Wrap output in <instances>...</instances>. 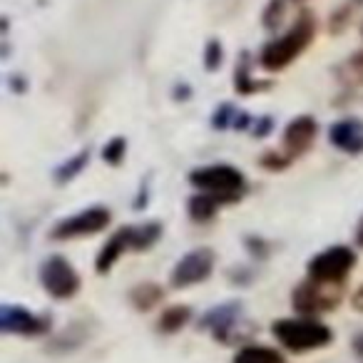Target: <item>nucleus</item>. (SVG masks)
Masks as SVG:
<instances>
[{"label": "nucleus", "mask_w": 363, "mask_h": 363, "mask_svg": "<svg viewBox=\"0 0 363 363\" xmlns=\"http://www.w3.org/2000/svg\"><path fill=\"white\" fill-rule=\"evenodd\" d=\"M348 65L353 67V72H356V75H358V72H361V75H363V52H358V55H353Z\"/></svg>", "instance_id": "nucleus-21"}, {"label": "nucleus", "mask_w": 363, "mask_h": 363, "mask_svg": "<svg viewBox=\"0 0 363 363\" xmlns=\"http://www.w3.org/2000/svg\"><path fill=\"white\" fill-rule=\"evenodd\" d=\"M316 132H318L316 120L308 115H301L289 122L286 132H284V150L289 152V157L303 155L313 145V140H316Z\"/></svg>", "instance_id": "nucleus-9"}, {"label": "nucleus", "mask_w": 363, "mask_h": 363, "mask_svg": "<svg viewBox=\"0 0 363 363\" xmlns=\"http://www.w3.org/2000/svg\"><path fill=\"white\" fill-rule=\"evenodd\" d=\"M232 363H284V356L269 346H244L237 351Z\"/></svg>", "instance_id": "nucleus-13"}, {"label": "nucleus", "mask_w": 363, "mask_h": 363, "mask_svg": "<svg viewBox=\"0 0 363 363\" xmlns=\"http://www.w3.org/2000/svg\"><path fill=\"white\" fill-rule=\"evenodd\" d=\"M0 328L6 333H23V336H35L43 331V321L33 316L28 308L6 303L0 306Z\"/></svg>", "instance_id": "nucleus-10"}, {"label": "nucleus", "mask_w": 363, "mask_h": 363, "mask_svg": "<svg viewBox=\"0 0 363 363\" xmlns=\"http://www.w3.org/2000/svg\"><path fill=\"white\" fill-rule=\"evenodd\" d=\"M214 269V252L212 249H194L187 257H182L172 269V286L184 289L199 284L212 277Z\"/></svg>", "instance_id": "nucleus-8"}, {"label": "nucleus", "mask_w": 363, "mask_h": 363, "mask_svg": "<svg viewBox=\"0 0 363 363\" xmlns=\"http://www.w3.org/2000/svg\"><path fill=\"white\" fill-rule=\"evenodd\" d=\"M353 308H358V311H363V286L358 289L356 294H353Z\"/></svg>", "instance_id": "nucleus-22"}, {"label": "nucleus", "mask_w": 363, "mask_h": 363, "mask_svg": "<svg viewBox=\"0 0 363 363\" xmlns=\"http://www.w3.org/2000/svg\"><path fill=\"white\" fill-rule=\"evenodd\" d=\"M189 182L199 189V194H207L219 204L237 202L244 192V174L232 164L199 167L189 174Z\"/></svg>", "instance_id": "nucleus-2"}, {"label": "nucleus", "mask_w": 363, "mask_h": 363, "mask_svg": "<svg viewBox=\"0 0 363 363\" xmlns=\"http://www.w3.org/2000/svg\"><path fill=\"white\" fill-rule=\"evenodd\" d=\"M353 346H356V351H358V353H363V336H361V338H356V341H353Z\"/></svg>", "instance_id": "nucleus-24"}, {"label": "nucleus", "mask_w": 363, "mask_h": 363, "mask_svg": "<svg viewBox=\"0 0 363 363\" xmlns=\"http://www.w3.org/2000/svg\"><path fill=\"white\" fill-rule=\"evenodd\" d=\"M102 157H105L107 164H120L122 157H125V140L122 137H112L105 145V150H102Z\"/></svg>", "instance_id": "nucleus-19"}, {"label": "nucleus", "mask_w": 363, "mask_h": 363, "mask_svg": "<svg viewBox=\"0 0 363 363\" xmlns=\"http://www.w3.org/2000/svg\"><path fill=\"white\" fill-rule=\"evenodd\" d=\"M341 301V291L338 284H323L316 279H308L306 284L294 289L291 303L298 313H323L331 311Z\"/></svg>", "instance_id": "nucleus-5"}, {"label": "nucleus", "mask_w": 363, "mask_h": 363, "mask_svg": "<svg viewBox=\"0 0 363 363\" xmlns=\"http://www.w3.org/2000/svg\"><path fill=\"white\" fill-rule=\"evenodd\" d=\"M87 160H90V155H87V152H82V155H75L70 162H67V164H62L60 169H57V182H70L72 177H75L77 172H80L82 167L87 164Z\"/></svg>", "instance_id": "nucleus-18"}, {"label": "nucleus", "mask_w": 363, "mask_h": 363, "mask_svg": "<svg viewBox=\"0 0 363 363\" xmlns=\"http://www.w3.org/2000/svg\"><path fill=\"white\" fill-rule=\"evenodd\" d=\"M40 284L52 298H72L80 291V277L65 257H50L40 267Z\"/></svg>", "instance_id": "nucleus-6"}, {"label": "nucleus", "mask_w": 363, "mask_h": 363, "mask_svg": "<svg viewBox=\"0 0 363 363\" xmlns=\"http://www.w3.org/2000/svg\"><path fill=\"white\" fill-rule=\"evenodd\" d=\"M219 60H222V45L217 40H212L207 45V70H214L219 65Z\"/></svg>", "instance_id": "nucleus-20"}, {"label": "nucleus", "mask_w": 363, "mask_h": 363, "mask_svg": "<svg viewBox=\"0 0 363 363\" xmlns=\"http://www.w3.org/2000/svg\"><path fill=\"white\" fill-rule=\"evenodd\" d=\"M217 207H219V202H214L212 197L197 194V197L189 199V217L197 219V222H207V219H212L214 214H217Z\"/></svg>", "instance_id": "nucleus-17"}, {"label": "nucleus", "mask_w": 363, "mask_h": 363, "mask_svg": "<svg viewBox=\"0 0 363 363\" xmlns=\"http://www.w3.org/2000/svg\"><path fill=\"white\" fill-rule=\"evenodd\" d=\"M162 237V224H142V227H132V249L145 252L150 249L157 239Z\"/></svg>", "instance_id": "nucleus-15"}, {"label": "nucleus", "mask_w": 363, "mask_h": 363, "mask_svg": "<svg viewBox=\"0 0 363 363\" xmlns=\"http://www.w3.org/2000/svg\"><path fill=\"white\" fill-rule=\"evenodd\" d=\"M356 242H358V247H363V222L358 224V232H356Z\"/></svg>", "instance_id": "nucleus-23"}, {"label": "nucleus", "mask_w": 363, "mask_h": 363, "mask_svg": "<svg viewBox=\"0 0 363 363\" xmlns=\"http://www.w3.org/2000/svg\"><path fill=\"white\" fill-rule=\"evenodd\" d=\"M272 331L277 341L294 353H306L331 343V328L313 318H279Z\"/></svg>", "instance_id": "nucleus-3"}, {"label": "nucleus", "mask_w": 363, "mask_h": 363, "mask_svg": "<svg viewBox=\"0 0 363 363\" xmlns=\"http://www.w3.org/2000/svg\"><path fill=\"white\" fill-rule=\"evenodd\" d=\"M356 254L348 247H331L308 262V277L323 284H338L351 274Z\"/></svg>", "instance_id": "nucleus-4"}, {"label": "nucleus", "mask_w": 363, "mask_h": 363, "mask_svg": "<svg viewBox=\"0 0 363 363\" xmlns=\"http://www.w3.org/2000/svg\"><path fill=\"white\" fill-rule=\"evenodd\" d=\"M328 140L333 147L348 152V155H361L363 152V122L361 120H341L333 122L328 130Z\"/></svg>", "instance_id": "nucleus-11"}, {"label": "nucleus", "mask_w": 363, "mask_h": 363, "mask_svg": "<svg viewBox=\"0 0 363 363\" xmlns=\"http://www.w3.org/2000/svg\"><path fill=\"white\" fill-rule=\"evenodd\" d=\"M132 303H135L140 311H150L155 303L162 301V289L155 286V284H142V286H135L130 294Z\"/></svg>", "instance_id": "nucleus-14"}, {"label": "nucleus", "mask_w": 363, "mask_h": 363, "mask_svg": "<svg viewBox=\"0 0 363 363\" xmlns=\"http://www.w3.org/2000/svg\"><path fill=\"white\" fill-rule=\"evenodd\" d=\"M112 214L107 207H90L82 212L72 214V217L62 219L60 224H55L50 237L52 239H80V237H92V234L102 232L110 224Z\"/></svg>", "instance_id": "nucleus-7"}, {"label": "nucleus", "mask_w": 363, "mask_h": 363, "mask_svg": "<svg viewBox=\"0 0 363 363\" xmlns=\"http://www.w3.org/2000/svg\"><path fill=\"white\" fill-rule=\"evenodd\" d=\"M127 249H132V227H125L122 232H117L115 237H112L110 242L102 247V252L97 254V259H95L97 274L110 272V269L117 264V259H120Z\"/></svg>", "instance_id": "nucleus-12"}, {"label": "nucleus", "mask_w": 363, "mask_h": 363, "mask_svg": "<svg viewBox=\"0 0 363 363\" xmlns=\"http://www.w3.org/2000/svg\"><path fill=\"white\" fill-rule=\"evenodd\" d=\"M187 321H189V308L187 306H172V308H167V311H162L160 328L164 333H174V331H179Z\"/></svg>", "instance_id": "nucleus-16"}, {"label": "nucleus", "mask_w": 363, "mask_h": 363, "mask_svg": "<svg viewBox=\"0 0 363 363\" xmlns=\"http://www.w3.org/2000/svg\"><path fill=\"white\" fill-rule=\"evenodd\" d=\"M313 33H316V23L308 13H303L291 28H289L286 35L272 40L267 48L262 50V65L267 70L277 72L284 70L286 65H291L298 55L308 48V43L313 40Z\"/></svg>", "instance_id": "nucleus-1"}]
</instances>
